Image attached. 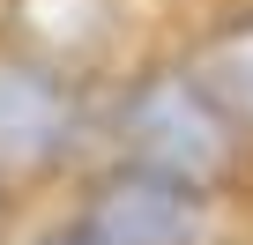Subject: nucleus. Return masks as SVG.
Instances as JSON below:
<instances>
[{
  "mask_svg": "<svg viewBox=\"0 0 253 245\" xmlns=\"http://www.w3.org/2000/svg\"><path fill=\"white\" fill-rule=\"evenodd\" d=\"M119 141L134 164L186 178V186H216L238 171V127L231 111L209 97L201 74H142L119 104Z\"/></svg>",
  "mask_w": 253,
  "mask_h": 245,
  "instance_id": "f257e3e1",
  "label": "nucleus"
},
{
  "mask_svg": "<svg viewBox=\"0 0 253 245\" xmlns=\"http://www.w3.org/2000/svg\"><path fill=\"white\" fill-rule=\"evenodd\" d=\"M89 238H104V245H201L209 201L186 178H164L149 164H119L89 186Z\"/></svg>",
  "mask_w": 253,
  "mask_h": 245,
  "instance_id": "f03ea898",
  "label": "nucleus"
},
{
  "mask_svg": "<svg viewBox=\"0 0 253 245\" xmlns=\"http://www.w3.org/2000/svg\"><path fill=\"white\" fill-rule=\"evenodd\" d=\"M75 127L82 104L45 60H0V171H52Z\"/></svg>",
  "mask_w": 253,
  "mask_h": 245,
  "instance_id": "7ed1b4c3",
  "label": "nucleus"
},
{
  "mask_svg": "<svg viewBox=\"0 0 253 245\" xmlns=\"http://www.w3.org/2000/svg\"><path fill=\"white\" fill-rule=\"evenodd\" d=\"M194 74L209 82V97H216L231 119H253V23H231V30H216Z\"/></svg>",
  "mask_w": 253,
  "mask_h": 245,
  "instance_id": "20e7f679",
  "label": "nucleus"
},
{
  "mask_svg": "<svg viewBox=\"0 0 253 245\" xmlns=\"http://www.w3.org/2000/svg\"><path fill=\"white\" fill-rule=\"evenodd\" d=\"M45 245H104V238H89V230H67V238H45Z\"/></svg>",
  "mask_w": 253,
  "mask_h": 245,
  "instance_id": "39448f33",
  "label": "nucleus"
}]
</instances>
